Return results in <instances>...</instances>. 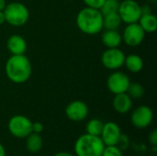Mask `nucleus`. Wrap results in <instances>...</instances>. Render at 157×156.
I'll return each mask as SVG.
<instances>
[{
	"label": "nucleus",
	"mask_w": 157,
	"mask_h": 156,
	"mask_svg": "<svg viewBox=\"0 0 157 156\" xmlns=\"http://www.w3.org/2000/svg\"><path fill=\"white\" fill-rule=\"evenodd\" d=\"M6 77L14 84H24L31 76L32 65L25 54L11 55L5 65Z\"/></svg>",
	"instance_id": "f257e3e1"
},
{
	"label": "nucleus",
	"mask_w": 157,
	"mask_h": 156,
	"mask_svg": "<svg viewBox=\"0 0 157 156\" xmlns=\"http://www.w3.org/2000/svg\"><path fill=\"white\" fill-rule=\"evenodd\" d=\"M76 26L86 35H96L103 29V14L99 9L85 6L76 15Z\"/></svg>",
	"instance_id": "f03ea898"
},
{
	"label": "nucleus",
	"mask_w": 157,
	"mask_h": 156,
	"mask_svg": "<svg viewBox=\"0 0 157 156\" xmlns=\"http://www.w3.org/2000/svg\"><path fill=\"white\" fill-rule=\"evenodd\" d=\"M104 147L100 136L85 133L75 141L74 152L75 156H101Z\"/></svg>",
	"instance_id": "7ed1b4c3"
},
{
	"label": "nucleus",
	"mask_w": 157,
	"mask_h": 156,
	"mask_svg": "<svg viewBox=\"0 0 157 156\" xmlns=\"http://www.w3.org/2000/svg\"><path fill=\"white\" fill-rule=\"evenodd\" d=\"M6 22L13 27L24 26L29 18V11L28 7L20 2H11L6 4L3 10Z\"/></svg>",
	"instance_id": "20e7f679"
},
{
	"label": "nucleus",
	"mask_w": 157,
	"mask_h": 156,
	"mask_svg": "<svg viewBox=\"0 0 157 156\" xmlns=\"http://www.w3.org/2000/svg\"><path fill=\"white\" fill-rule=\"evenodd\" d=\"M32 121L24 115H15L10 118L7 123V129L9 133L17 139H25L31 130Z\"/></svg>",
	"instance_id": "39448f33"
},
{
	"label": "nucleus",
	"mask_w": 157,
	"mask_h": 156,
	"mask_svg": "<svg viewBox=\"0 0 157 156\" xmlns=\"http://www.w3.org/2000/svg\"><path fill=\"white\" fill-rule=\"evenodd\" d=\"M118 13L122 23H136L142 16V6L135 0H123L120 2Z\"/></svg>",
	"instance_id": "423d86ee"
},
{
	"label": "nucleus",
	"mask_w": 157,
	"mask_h": 156,
	"mask_svg": "<svg viewBox=\"0 0 157 156\" xmlns=\"http://www.w3.org/2000/svg\"><path fill=\"white\" fill-rule=\"evenodd\" d=\"M125 56V53L120 48H107L102 52L101 63L105 68L117 71L124 65Z\"/></svg>",
	"instance_id": "0eeeda50"
},
{
	"label": "nucleus",
	"mask_w": 157,
	"mask_h": 156,
	"mask_svg": "<svg viewBox=\"0 0 157 156\" xmlns=\"http://www.w3.org/2000/svg\"><path fill=\"white\" fill-rule=\"evenodd\" d=\"M145 34L138 22L127 24L121 34L122 41L129 47H137L144 41Z\"/></svg>",
	"instance_id": "6e6552de"
},
{
	"label": "nucleus",
	"mask_w": 157,
	"mask_h": 156,
	"mask_svg": "<svg viewBox=\"0 0 157 156\" xmlns=\"http://www.w3.org/2000/svg\"><path fill=\"white\" fill-rule=\"evenodd\" d=\"M131 79L123 72L113 71L107 79V87L114 95L126 93L130 86Z\"/></svg>",
	"instance_id": "1a4fd4ad"
},
{
	"label": "nucleus",
	"mask_w": 157,
	"mask_h": 156,
	"mask_svg": "<svg viewBox=\"0 0 157 156\" xmlns=\"http://www.w3.org/2000/svg\"><path fill=\"white\" fill-rule=\"evenodd\" d=\"M153 120L154 111L146 105L137 107L131 115V122L137 129H145L149 127Z\"/></svg>",
	"instance_id": "9d476101"
},
{
	"label": "nucleus",
	"mask_w": 157,
	"mask_h": 156,
	"mask_svg": "<svg viewBox=\"0 0 157 156\" xmlns=\"http://www.w3.org/2000/svg\"><path fill=\"white\" fill-rule=\"evenodd\" d=\"M89 113L87 105L82 100H74L70 102L65 108L66 117L75 122H80L85 120Z\"/></svg>",
	"instance_id": "9b49d317"
},
{
	"label": "nucleus",
	"mask_w": 157,
	"mask_h": 156,
	"mask_svg": "<svg viewBox=\"0 0 157 156\" xmlns=\"http://www.w3.org/2000/svg\"><path fill=\"white\" fill-rule=\"evenodd\" d=\"M121 127L114 121H108L104 123L100 138L105 145H117L121 135Z\"/></svg>",
	"instance_id": "f8f14e48"
},
{
	"label": "nucleus",
	"mask_w": 157,
	"mask_h": 156,
	"mask_svg": "<svg viewBox=\"0 0 157 156\" xmlns=\"http://www.w3.org/2000/svg\"><path fill=\"white\" fill-rule=\"evenodd\" d=\"M6 48L11 55L25 54L27 51V41L21 35L13 34L9 36L6 40Z\"/></svg>",
	"instance_id": "ddd939ff"
},
{
	"label": "nucleus",
	"mask_w": 157,
	"mask_h": 156,
	"mask_svg": "<svg viewBox=\"0 0 157 156\" xmlns=\"http://www.w3.org/2000/svg\"><path fill=\"white\" fill-rule=\"evenodd\" d=\"M112 106L114 110L119 114H126L132 108V98L127 93L114 95Z\"/></svg>",
	"instance_id": "4468645a"
},
{
	"label": "nucleus",
	"mask_w": 157,
	"mask_h": 156,
	"mask_svg": "<svg viewBox=\"0 0 157 156\" xmlns=\"http://www.w3.org/2000/svg\"><path fill=\"white\" fill-rule=\"evenodd\" d=\"M101 40L106 48H119L122 43L121 33L118 29H106L102 33Z\"/></svg>",
	"instance_id": "2eb2a0df"
},
{
	"label": "nucleus",
	"mask_w": 157,
	"mask_h": 156,
	"mask_svg": "<svg viewBox=\"0 0 157 156\" xmlns=\"http://www.w3.org/2000/svg\"><path fill=\"white\" fill-rule=\"evenodd\" d=\"M138 23L145 33H154L156 31L157 17L152 12L142 14L138 20Z\"/></svg>",
	"instance_id": "dca6fc26"
},
{
	"label": "nucleus",
	"mask_w": 157,
	"mask_h": 156,
	"mask_svg": "<svg viewBox=\"0 0 157 156\" xmlns=\"http://www.w3.org/2000/svg\"><path fill=\"white\" fill-rule=\"evenodd\" d=\"M124 65L129 72L137 74V73H140L144 69V63L143 58L140 55L130 54L128 56H125Z\"/></svg>",
	"instance_id": "f3484780"
},
{
	"label": "nucleus",
	"mask_w": 157,
	"mask_h": 156,
	"mask_svg": "<svg viewBox=\"0 0 157 156\" xmlns=\"http://www.w3.org/2000/svg\"><path fill=\"white\" fill-rule=\"evenodd\" d=\"M26 148L30 154H38L43 147V140L38 133L31 132L26 138Z\"/></svg>",
	"instance_id": "a211bd4d"
},
{
	"label": "nucleus",
	"mask_w": 157,
	"mask_h": 156,
	"mask_svg": "<svg viewBox=\"0 0 157 156\" xmlns=\"http://www.w3.org/2000/svg\"><path fill=\"white\" fill-rule=\"evenodd\" d=\"M122 21L118 12L103 15V29H118Z\"/></svg>",
	"instance_id": "6ab92c4d"
},
{
	"label": "nucleus",
	"mask_w": 157,
	"mask_h": 156,
	"mask_svg": "<svg viewBox=\"0 0 157 156\" xmlns=\"http://www.w3.org/2000/svg\"><path fill=\"white\" fill-rule=\"evenodd\" d=\"M104 122L98 119H92L88 120L86 126V133L90 135H95V136H100V133L103 129Z\"/></svg>",
	"instance_id": "aec40b11"
},
{
	"label": "nucleus",
	"mask_w": 157,
	"mask_h": 156,
	"mask_svg": "<svg viewBox=\"0 0 157 156\" xmlns=\"http://www.w3.org/2000/svg\"><path fill=\"white\" fill-rule=\"evenodd\" d=\"M132 99H139L144 95V87L139 83H130L126 92Z\"/></svg>",
	"instance_id": "412c9836"
},
{
	"label": "nucleus",
	"mask_w": 157,
	"mask_h": 156,
	"mask_svg": "<svg viewBox=\"0 0 157 156\" xmlns=\"http://www.w3.org/2000/svg\"><path fill=\"white\" fill-rule=\"evenodd\" d=\"M119 6H120L119 0H105L99 10L103 15H106L109 13L118 12Z\"/></svg>",
	"instance_id": "4be33fe9"
},
{
	"label": "nucleus",
	"mask_w": 157,
	"mask_h": 156,
	"mask_svg": "<svg viewBox=\"0 0 157 156\" xmlns=\"http://www.w3.org/2000/svg\"><path fill=\"white\" fill-rule=\"evenodd\" d=\"M101 156H123V151L118 145H105Z\"/></svg>",
	"instance_id": "5701e85b"
},
{
	"label": "nucleus",
	"mask_w": 157,
	"mask_h": 156,
	"mask_svg": "<svg viewBox=\"0 0 157 156\" xmlns=\"http://www.w3.org/2000/svg\"><path fill=\"white\" fill-rule=\"evenodd\" d=\"M130 144H131V142H130L129 137H128L126 134L121 133V137H120V140H119L117 145L121 148V150L125 151V150H127V149L129 148Z\"/></svg>",
	"instance_id": "b1692460"
},
{
	"label": "nucleus",
	"mask_w": 157,
	"mask_h": 156,
	"mask_svg": "<svg viewBox=\"0 0 157 156\" xmlns=\"http://www.w3.org/2000/svg\"><path fill=\"white\" fill-rule=\"evenodd\" d=\"M104 1L105 0H83L86 6L96 8V9H100V7L102 6Z\"/></svg>",
	"instance_id": "393cba45"
},
{
	"label": "nucleus",
	"mask_w": 157,
	"mask_h": 156,
	"mask_svg": "<svg viewBox=\"0 0 157 156\" xmlns=\"http://www.w3.org/2000/svg\"><path fill=\"white\" fill-rule=\"evenodd\" d=\"M148 142L152 147H157V131L153 130L149 136H148Z\"/></svg>",
	"instance_id": "a878e982"
},
{
	"label": "nucleus",
	"mask_w": 157,
	"mask_h": 156,
	"mask_svg": "<svg viewBox=\"0 0 157 156\" xmlns=\"http://www.w3.org/2000/svg\"><path fill=\"white\" fill-rule=\"evenodd\" d=\"M31 130H32V132H34V133H38V134H40V133L43 131V125H42V123L39 122V121L32 122Z\"/></svg>",
	"instance_id": "bb28decb"
},
{
	"label": "nucleus",
	"mask_w": 157,
	"mask_h": 156,
	"mask_svg": "<svg viewBox=\"0 0 157 156\" xmlns=\"http://www.w3.org/2000/svg\"><path fill=\"white\" fill-rule=\"evenodd\" d=\"M53 156H75V154L68 153V152H59L57 154H55Z\"/></svg>",
	"instance_id": "cd10ccee"
},
{
	"label": "nucleus",
	"mask_w": 157,
	"mask_h": 156,
	"mask_svg": "<svg viewBox=\"0 0 157 156\" xmlns=\"http://www.w3.org/2000/svg\"><path fill=\"white\" fill-rule=\"evenodd\" d=\"M6 22V17H5V14L3 11H0V25H3Z\"/></svg>",
	"instance_id": "c85d7f7f"
},
{
	"label": "nucleus",
	"mask_w": 157,
	"mask_h": 156,
	"mask_svg": "<svg viewBox=\"0 0 157 156\" xmlns=\"http://www.w3.org/2000/svg\"><path fill=\"white\" fill-rule=\"evenodd\" d=\"M6 149L4 147V145L0 143V156H6Z\"/></svg>",
	"instance_id": "c756f323"
},
{
	"label": "nucleus",
	"mask_w": 157,
	"mask_h": 156,
	"mask_svg": "<svg viewBox=\"0 0 157 156\" xmlns=\"http://www.w3.org/2000/svg\"><path fill=\"white\" fill-rule=\"evenodd\" d=\"M6 0H0V11H3L4 8L6 7Z\"/></svg>",
	"instance_id": "7c9ffc66"
},
{
	"label": "nucleus",
	"mask_w": 157,
	"mask_h": 156,
	"mask_svg": "<svg viewBox=\"0 0 157 156\" xmlns=\"http://www.w3.org/2000/svg\"><path fill=\"white\" fill-rule=\"evenodd\" d=\"M66 1H73V0H66Z\"/></svg>",
	"instance_id": "2f4dec72"
}]
</instances>
